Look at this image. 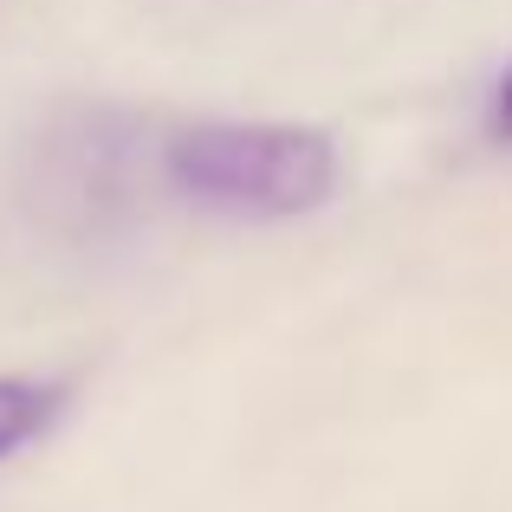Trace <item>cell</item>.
<instances>
[{"instance_id": "obj_1", "label": "cell", "mask_w": 512, "mask_h": 512, "mask_svg": "<svg viewBox=\"0 0 512 512\" xmlns=\"http://www.w3.org/2000/svg\"><path fill=\"white\" fill-rule=\"evenodd\" d=\"M163 175L208 214L292 221L331 201L338 143L312 124H182L163 143Z\"/></svg>"}, {"instance_id": "obj_2", "label": "cell", "mask_w": 512, "mask_h": 512, "mask_svg": "<svg viewBox=\"0 0 512 512\" xmlns=\"http://www.w3.org/2000/svg\"><path fill=\"white\" fill-rule=\"evenodd\" d=\"M59 415H65V383L0 376V461H13L20 448H33L39 435H52Z\"/></svg>"}, {"instance_id": "obj_3", "label": "cell", "mask_w": 512, "mask_h": 512, "mask_svg": "<svg viewBox=\"0 0 512 512\" xmlns=\"http://www.w3.org/2000/svg\"><path fill=\"white\" fill-rule=\"evenodd\" d=\"M500 130H506V137H512V72L500 78Z\"/></svg>"}]
</instances>
